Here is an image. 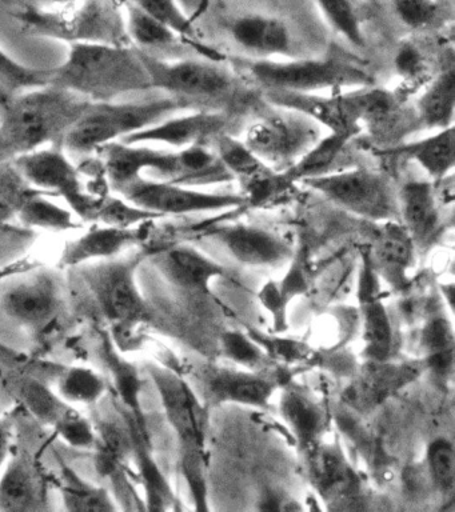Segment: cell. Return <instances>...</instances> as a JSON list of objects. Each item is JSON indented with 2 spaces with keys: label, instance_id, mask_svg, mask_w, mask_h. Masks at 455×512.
<instances>
[{
  "label": "cell",
  "instance_id": "obj_23",
  "mask_svg": "<svg viewBox=\"0 0 455 512\" xmlns=\"http://www.w3.org/2000/svg\"><path fill=\"white\" fill-rule=\"evenodd\" d=\"M415 251L417 248L405 227L393 220L383 224L377 242L367 255L375 272L395 288H401L407 283V271L413 266Z\"/></svg>",
  "mask_w": 455,
  "mask_h": 512
},
{
  "label": "cell",
  "instance_id": "obj_18",
  "mask_svg": "<svg viewBox=\"0 0 455 512\" xmlns=\"http://www.w3.org/2000/svg\"><path fill=\"white\" fill-rule=\"evenodd\" d=\"M239 263L254 267H278L293 258V248L273 232L249 224H231L210 231Z\"/></svg>",
  "mask_w": 455,
  "mask_h": 512
},
{
  "label": "cell",
  "instance_id": "obj_40",
  "mask_svg": "<svg viewBox=\"0 0 455 512\" xmlns=\"http://www.w3.org/2000/svg\"><path fill=\"white\" fill-rule=\"evenodd\" d=\"M158 218V215L135 206L125 198L105 195L98 204L93 222L106 226L134 228Z\"/></svg>",
  "mask_w": 455,
  "mask_h": 512
},
{
  "label": "cell",
  "instance_id": "obj_34",
  "mask_svg": "<svg viewBox=\"0 0 455 512\" xmlns=\"http://www.w3.org/2000/svg\"><path fill=\"white\" fill-rule=\"evenodd\" d=\"M313 482L322 495L338 496V491L346 490L354 482V475L341 452L334 447H323L314 452Z\"/></svg>",
  "mask_w": 455,
  "mask_h": 512
},
{
  "label": "cell",
  "instance_id": "obj_44",
  "mask_svg": "<svg viewBox=\"0 0 455 512\" xmlns=\"http://www.w3.org/2000/svg\"><path fill=\"white\" fill-rule=\"evenodd\" d=\"M141 8L142 11L165 23L178 35L191 38L194 35L193 23L187 18L175 0H125Z\"/></svg>",
  "mask_w": 455,
  "mask_h": 512
},
{
  "label": "cell",
  "instance_id": "obj_45",
  "mask_svg": "<svg viewBox=\"0 0 455 512\" xmlns=\"http://www.w3.org/2000/svg\"><path fill=\"white\" fill-rule=\"evenodd\" d=\"M181 466L197 510H207L206 470L203 450H181Z\"/></svg>",
  "mask_w": 455,
  "mask_h": 512
},
{
  "label": "cell",
  "instance_id": "obj_12",
  "mask_svg": "<svg viewBox=\"0 0 455 512\" xmlns=\"http://www.w3.org/2000/svg\"><path fill=\"white\" fill-rule=\"evenodd\" d=\"M61 306V284L49 271L17 280L0 295L2 310L15 322L30 328H43L53 322Z\"/></svg>",
  "mask_w": 455,
  "mask_h": 512
},
{
  "label": "cell",
  "instance_id": "obj_6",
  "mask_svg": "<svg viewBox=\"0 0 455 512\" xmlns=\"http://www.w3.org/2000/svg\"><path fill=\"white\" fill-rule=\"evenodd\" d=\"M303 183L351 214L374 222H399L398 192L381 172L353 168L330 172Z\"/></svg>",
  "mask_w": 455,
  "mask_h": 512
},
{
  "label": "cell",
  "instance_id": "obj_33",
  "mask_svg": "<svg viewBox=\"0 0 455 512\" xmlns=\"http://www.w3.org/2000/svg\"><path fill=\"white\" fill-rule=\"evenodd\" d=\"M127 19L125 23L127 38L139 50H162L177 42V32L165 23L142 11L141 8L126 2Z\"/></svg>",
  "mask_w": 455,
  "mask_h": 512
},
{
  "label": "cell",
  "instance_id": "obj_2",
  "mask_svg": "<svg viewBox=\"0 0 455 512\" xmlns=\"http://www.w3.org/2000/svg\"><path fill=\"white\" fill-rule=\"evenodd\" d=\"M50 83L90 102L153 88L137 47L103 42L70 43L65 62L51 68Z\"/></svg>",
  "mask_w": 455,
  "mask_h": 512
},
{
  "label": "cell",
  "instance_id": "obj_52",
  "mask_svg": "<svg viewBox=\"0 0 455 512\" xmlns=\"http://www.w3.org/2000/svg\"><path fill=\"white\" fill-rule=\"evenodd\" d=\"M19 199H11L5 191L0 190V222L17 214Z\"/></svg>",
  "mask_w": 455,
  "mask_h": 512
},
{
  "label": "cell",
  "instance_id": "obj_4",
  "mask_svg": "<svg viewBox=\"0 0 455 512\" xmlns=\"http://www.w3.org/2000/svg\"><path fill=\"white\" fill-rule=\"evenodd\" d=\"M145 256V252H137L74 267L78 268L98 310L117 326L130 328L149 318L137 283L138 267Z\"/></svg>",
  "mask_w": 455,
  "mask_h": 512
},
{
  "label": "cell",
  "instance_id": "obj_14",
  "mask_svg": "<svg viewBox=\"0 0 455 512\" xmlns=\"http://www.w3.org/2000/svg\"><path fill=\"white\" fill-rule=\"evenodd\" d=\"M195 374L197 394H201L206 404L238 403L266 407L274 392L271 380L253 372L205 366Z\"/></svg>",
  "mask_w": 455,
  "mask_h": 512
},
{
  "label": "cell",
  "instance_id": "obj_42",
  "mask_svg": "<svg viewBox=\"0 0 455 512\" xmlns=\"http://www.w3.org/2000/svg\"><path fill=\"white\" fill-rule=\"evenodd\" d=\"M317 2L335 31L345 36L354 46H365L361 24L350 0H317Z\"/></svg>",
  "mask_w": 455,
  "mask_h": 512
},
{
  "label": "cell",
  "instance_id": "obj_1",
  "mask_svg": "<svg viewBox=\"0 0 455 512\" xmlns=\"http://www.w3.org/2000/svg\"><path fill=\"white\" fill-rule=\"evenodd\" d=\"M90 103L51 83L22 94L0 91V158L14 159L49 144L62 146Z\"/></svg>",
  "mask_w": 455,
  "mask_h": 512
},
{
  "label": "cell",
  "instance_id": "obj_7",
  "mask_svg": "<svg viewBox=\"0 0 455 512\" xmlns=\"http://www.w3.org/2000/svg\"><path fill=\"white\" fill-rule=\"evenodd\" d=\"M63 147H43L14 158V166L23 180L38 191L62 196L75 215L93 222L103 196L91 194L77 166L67 158Z\"/></svg>",
  "mask_w": 455,
  "mask_h": 512
},
{
  "label": "cell",
  "instance_id": "obj_20",
  "mask_svg": "<svg viewBox=\"0 0 455 512\" xmlns=\"http://www.w3.org/2000/svg\"><path fill=\"white\" fill-rule=\"evenodd\" d=\"M46 502V482L37 462L27 452L11 451L0 474V510H42Z\"/></svg>",
  "mask_w": 455,
  "mask_h": 512
},
{
  "label": "cell",
  "instance_id": "obj_49",
  "mask_svg": "<svg viewBox=\"0 0 455 512\" xmlns=\"http://www.w3.org/2000/svg\"><path fill=\"white\" fill-rule=\"evenodd\" d=\"M395 68L399 76L409 82L421 78L425 72V59L415 44L403 42L395 55Z\"/></svg>",
  "mask_w": 455,
  "mask_h": 512
},
{
  "label": "cell",
  "instance_id": "obj_24",
  "mask_svg": "<svg viewBox=\"0 0 455 512\" xmlns=\"http://www.w3.org/2000/svg\"><path fill=\"white\" fill-rule=\"evenodd\" d=\"M387 154L402 156L419 164L433 182L453 175L455 166L454 126L435 131L427 138L398 144L387 150Z\"/></svg>",
  "mask_w": 455,
  "mask_h": 512
},
{
  "label": "cell",
  "instance_id": "obj_48",
  "mask_svg": "<svg viewBox=\"0 0 455 512\" xmlns=\"http://www.w3.org/2000/svg\"><path fill=\"white\" fill-rule=\"evenodd\" d=\"M222 346L227 358L243 366H257L263 358L262 348L239 332H227L223 335Z\"/></svg>",
  "mask_w": 455,
  "mask_h": 512
},
{
  "label": "cell",
  "instance_id": "obj_35",
  "mask_svg": "<svg viewBox=\"0 0 455 512\" xmlns=\"http://www.w3.org/2000/svg\"><path fill=\"white\" fill-rule=\"evenodd\" d=\"M363 339L369 360H389L393 350V327L389 315L378 300L369 299L363 307Z\"/></svg>",
  "mask_w": 455,
  "mask_h": 512
},
{
  "label": "cell",
  "instance_id": "obj_3",
  "mask_svg": "<svg viewBox=\"0 0 455 512\" xmlns=\"http://www.w3.org/2000/svg\"><path fill=\"white\" fill-rule=\"evenodd\" d=\"M186 108L189 103L170 95L145 102H91L67 132L62 147L73 154H90Z\"/></svg>",
  "mask_w": 455,
  "mask_h": 512
},
{
  "label": "cell",
  "instance_id": "obj_27",
  "mask_svg": "<svg viewBox=\"0 0 455 512\" xmlns=\"http://www.w3.org/2000/svg\"><path fill=\"white\" fill-rule=\"evenodd\" d=\"M178 166L170 182L189 187L226 183L233 180L225 164L211 146L199 144L177 151Z\"/></svg>",
  "mask_w": 455,
  "mask_h": 512
},
{
  "label": "cell",
  "instance_id": "obj_9",
  "mask_svg": "<svg viewBox=\"0 0 455 512\" xmlns=\"http://www.w3.org/2000/svg\"><path fill=\"white\" fill-rule=\"evenodd\" d=\"M139 56L151 87L167 92L170 96L185 100L193 106L195 100L226 99L234 90L233 76L219 64L203 60H178L166 62L139 50Z\"/></svg>",
  "mask_w": 455,
  "mask_h": 512
},
{
  "label": "cell",
  "instance_id": "obj_10",
  "mask_svg": "<svg viewBox=\"0 0 455 512\" xmlns=\"http://www.w3.org/2000/svg\"><path fill=\"white\" fill-rule=\"evenodd\" d=\"M115 192L159 218L165 215L230 210L245 204L241 195L214 194L170 180L147 179L145 176H139L133 182L117 188Z\"/></svg>",
  "mask_w": 455,
  "mask_h": 512
},
{
  "label": "cell",
  "instance_id": "obj_47",
  "mask_svg": "<svg viewBox=\"0 0 455 512\" xmlns=\"http://www.w3.org/2000/svg\"><path fill=\"white\" fill-rule=\"evenodd\" d=\"M55 428H57L58 434L61 435L70 446L90 448L95 447V444H97L95 428L91 426L89 420L83 418L78 411H71Z\"/></svg>",
  "mask_w": 455,
  "mask_h": 512
},
{
  "label": "cell",
  "instance_id": "obj_50",
  "mask_svg": "<svg viewBox=\"0 0 455 512\" xmlns=\"http://www.w3.org/2000/svg\"><path fill=\"white\" fill-rule=\"evenodd\" d=\"M38 266L37 262H33L30 259H21L17 260V262L6 264V266L0 267V283L15 278V276L25 274L27 271L34 270Z\"/></svg>",
  "mask_w": 455,
  "mask_h": 512
},
{
  "label": "cell",
  "instance_id": "obj_36",
  "mask_svg": "<svg viewBox=\"0 0 455 512\" xmlns=\"http://www.w3.org/2000/svg\"><path fill=\"white\" fill-rule=\"evenodd\" d=\"M106 391V382L86 367L69 368L59 380V395L69 403L97 404Z\"/></svg>",
  "mask_w": 455,
  "mask_h": 512
},
{
  "label": "cell",
  "instance_id": "obj_53",
  "mask_svg": "<svg viewBox=\"0 0 455 512\" xmlns=\"http://www.w3.org/2000/svg\"><path fill=\"white\" fill-rule=\"evenodd\" d=\"M51 4H55V6H69V4H73L75 0H46Z\"/></svg>",
  "mask_w": 455,
  "mask_h": 512
},
{
  "label": "cell",
  "instance_id": "obj_31",
  "mask_svg": "<svg viewBox=\"0 0 455 512\" xmlns=\"http://www.w3.org/2000/svg\"><path fill=\"white\" fill-rule=\"evenodd\" d=\"M15 215H18L26 226L45 228V230L69 231L81 227L78 222H75L73 211L54 203L41 191L19 198Z\"/></svg>",
  "mask_w": 455,
  "mask_h": 512
},
{
  "label": "cell",
  "instance_id": "obj_8",
  "mask_svg": "<svg viewBox=\"0 0 455 512\" xmlns=\"http://www.w3.org/2000/svg\"><path fill=\"white\" fill-rule=\"evenodd\" d=\"M286 111L251 124L243 140L253 154L277 171L289 170L322 136L321 126L313 119Z\"/></svg>",
  "mask_w": 455,
  "mask_h": 512
},
{
  "label": "cell",
  "instance_id": "obj_43",
  "mask_svg": "<svg viewBox=\"0 0 455 512\" xmlns=\"http://www.w3.org/2000/svg\"><path fill=\"white\" fill-rule=\"evenodd\" d=\"M51 70L23 66L0 47V84L13 90L45 86L50 83Z\"/></svg>",
  "mask_w": 455,
  "mask_h": 512
},
{
  "label": "cell",
  "instance_id": "obj_41",
  "mask_svg": "<svg viewBox=\"0 0 455 512\" xmlns=\"http://www.w3.org/2000/svg\"><path fill=\"white\" fill-rule=\"evenodd\" d=\"M22 398L37 418L54 427L74 410L61 395H55L45 384L35 380L23 386Z\"/></svg>",
  "mask_w": 455,
  "mask_h": 512
},
{
  "label": "cell",
  "instance_id": "obj_28",
  "mask_svg": "<svg viewBox=\"0 0 455 512\" xmlns=\"http://www.w3.org/2000/svg\"><path fill=\"white\" fill-rule=\"evenodd\" d=\"M418 122L431 130L454 126L455 72L453 68L441 72L426 87L415 108Z\"/></svg>",
  "mask_w": 455,
  "mask_h": 512
},
{
  "label": "cell",
  "instance_id": "obj_15",
  "mask_svg": "<svg viewBox=\"0 0 455 512\" xmlns=\"http://www.w3.org/2000/svg\"><path fill=\"white\" fill-rule=\"evenodd\" d=\"M426 363H390L389 360H369L361 374L343 392V399L358 411H371L381 406L395 392L421 375Z\"/></svg>",
  "mask_w": 455,
  "mask_h": 512
},
{
  "label": "cell",
  "instance_id": "obj_19",
  "mask_svg": "<svg viewBox=\"0 0 455 512\" xmlns=\"http://www.w3.org/2000/svg\"><path fill=\"white\" fill-rule=\"evenodd\" d=\"M439 203L434 184L427 180H409L398 192L399 223L417 250L430 247L441 231Z\"/></svg>",
  "mask_w": 455,
  "mask_h": 512
},
{
  "label": "cell",
  "instance_id": "obj_22",
  "mask_svg": "<svg viewBox=\"0 0 455 512\" xmlns=\"http://www.w3.org/2000/svg\"><path fill=\"white\" fill-rule=\"evenodd\" d=\"M141 228H123L95 224L86 234L79 236L65 247L61 255L63 267H78L97 260L121 256L130 247L141 242Z\"/></svg>",
  "mask_w": 455,
  "mask_h": 512
},
{
  "label": "cell",
  "instance_id": "obj_26",
  "mask_svg": "<svg viewBox=\"0 0 455 512\" xmlns=\"http://www.w3.org/2000/svg\"><path fill=\"white\" fill-rule=\"evenodd\" d=\"M358 107L359 122L373 134L391 136L399 132V124L406 123L405 112L397 96L383 88L366 86L353 91Z\"/></svg>",
  "mask_w": 455,
  "mask_h": 512
},
{
  "label": "cell",
  "instance_id": "obj_25",
  "mask_svg": "<svg viewBox=\"0 0 455 512\" xmlns=\"http://www.w3.org/2000/svg\"><path fill=\"white\" fill-rule=\"evenodd\" d=\"M231 36L239 46L257 54L285 55L291 51L289 28L269 16H242L231 26Z\"/></svg>",
  "mask_w": 455,
  "mask_h": 512
},
{
  "label": "cell",
  "instance_id": "obj_5",
  "mask_svg": "<svg viewBox=\"0 0 455 512\" xmlns=\"http://www.w3.org/2000/svg\"><path fill=\"white\" fill-rule=\"evenodd\" d=\"M251 74L266 90L318 92L342 87L373 86L371 72L353 58L330 56L291 62L262 60L250 67Z\"/></svg>",
  "mask_w": 455,
  "mask_h": 512
},
{
  "label": "cell",
  "instance_id": "obj_46",
  "mask_svg": "<svg viewBox=\"0 0 455 512\" xmlns=\"http://www.w3.org/2000/svg\"><path fill=\"white\" fill-rule=\"evenodd\" d=\"M391 4L398 18L411 28L430 26L438 16L435 0H391Z\"/></svg>",
  "mask_w": 455,
  "mask_h": 512
},
{
  "label": "cell",
  "instance_id": "obj_16",
  "mask_svg": "<svg viewBox=\"0 0 455 512\" xmlns=\"http://www.w3.org/2000/svg\"><path fill=\"white\" fill-rule=\"evenodd\" d=\"M227 116L221 112L197 111L189 115L169 116L162 122L154 124L145 130L134 132L121 142L129 144L161 143L166 146L182 148L211 146L219 134L227 131Z\"/></svg>",
  "mask_w": 455,
  "mask_h": 512
},
{
  "label": "cell",
  "instance_id": "obj_17",
  "mask_svg": "<svg viewBox=\"0 0 455 512\" xmlns=\"http://www.w3.org/2000/svg\"><path fill=\"white\" fill-rule=\"evenodd\" d=\"M98 151H101L102 168L114 191L143 176L145 171L157 172L165 180L173 179L177 172V151L158 150L121 140L105 144Z\"/></svg>",
  "mask_w": 455,
  "mask_h": 512
},
{
  "label": "cell",
  "instance_id": "obj_21",
  "mask_svg": "<svg viewBox=\"0 0 455 512\" xmlns=\"http://www.w3.org/2000/svg\"><path fill=\"white\" fill-rule=\"evenodd\" d=\"M153 264L173 286L191 292H209L211 280L225 268L202 252L187 246L163 248L150 255Z\"/></svg>",
  "mask_w": 455,
  "mask_h": 512
},
{
  "label": "cell",
  "instance_id": "obj_11",
  "mask_svg": "<svg viewBox=\"0 0 455 512\" xmlns=\"http://www.w3.org/2000/svg\"><path fill=\"white\" fill-rule=\"evenodd\" d=\"M149 375L161 398L181 450H203L207 427L205 404L186 380L167 368L150 364Z\"/></svg>",
  "mask_w": 455,
  "mask_h": 512
},
{
  "label": "cell",
  "instance_id": "obj_13",
  "mask_svg": "<svg viewBox=\"0 0 455 512\" xmlns=\"http://www.w3.org/2000/svg\"><path fill=\"white\" fill-rule=\"evenodd\" d=\"M266 96L275 106L299 112L333 134L353 139L362 130L353 91L323 96L315 92L266 90Z\"/></svg>",
  "mask_w": 455,
  "mask_h": 512
},
{
  "label": "cell",
  "instance_id": "obj_37",
  "mask_svg": "<svg viewBox=\"0 0 455 512\" xmlns=\"http://www.w3.org/2000/svg\"><path fill=\"white\" fill-rule=\"evenodd\" d=\"M239 184H241V196L245 204L261 207L263 204L281 198L294 183L285 171H277L273 167L266 166Z\"/></svg>",
  "mask_w": 455,
  "mask_h": 512
},
{
  "label": "cell",
  "instance_id": "obj_38",
  "mask_svg": "<svg viewBox=\"0 0 455 512\" xmlns=\"http://www.w3.org/2000/svg\"><path fill=\"white\" fill-rule=\"evenodd\" d=\"M103 358L107 367L110 368L111 375H113L115 387H117L119 398L123 406L127 408V412L135 418L143 419L141 400V380H139L138 372L131 364L123 362L117 354H115L113 347L107 346L102 350Z\"/></svg>",
  "mask_w": 455,
  "mask_h": 512
},
{
  "label": "cell",
  "instance_id": "obj_30",
  "mask_svg": "<svg viewBox=\"0 0 455 512\" xmlns=\"http://www.w3.org/2000/svg\"><path fill=\"white\" fill-rule=\"evenodd\" d=\"M282 415L302 447L317 444L323 430V414L309 396L297 390L287 391L282 398Z\"/></svg>",
  "mask_w": 455,
  "mask_h": 512
},
{
  "label": "cell",
  "instance_id": "obj_29",
  "mask_svg": "<svg viewBox=\"0 0 455 512\" xmlns=\"http://www.w3.org/2000/svg\"><path fill=\"white\" fill-rule=\"evenodd\" d=\"M351 138L333 134L321 136L318 142L310 150L297 160L294 166L286 170L291 182H305L307 179L318 178V176L334 172L335 163L341 158L343 150L350 143Z\"/></svg>",
  "mask_w": 455,
  "mask_h": 512
},
{
  "label": "cell",
  "instance_id": "obj_39",
  "mask_svg": "<svg viewBox=\"0 0 455 512\" xmlns=\"http://www.w3.org/2000/svg\"><path fill=\"white\" fill-rule=\"evenodd\" d=\"M426 463L435 490L443 498H449L453 495L455 484L454 446L451 440L434 439L427 447Z\"/></svg>",
  "mask_w": 455,
  "mask_h": 512
},
{
  "label": "cell",
  "instance_id": "obj_32",
  "mask_svg": "<svg viewBox=\"0 0 455 512\" xmlns=\"http://www.w3.org/2000/svg\"><path fill=\"white\" fill-rule=\"evenodd\" d=\"M61 490L63 504L69 511H115L117 506L105 488L87 483L71 468L62 467Z\"/></svg>",
  "mask_w": 455,
  "mask_h": 512
},
{
  "label": "cell",
  "instance_id": "obj_51",
  "mask_svg": "<svg viewBox=\"0 0 455 512\" xmlns=\"http://www.w3.org/2000/svg\"><path fill=\"white\" fill-rule=\"evenodd\" d=\"M11 426L6 420H0V474L11 454Z\"/></svg>",
  "mask_w": 455,
  "mask_h": 512
}]
</instances>
